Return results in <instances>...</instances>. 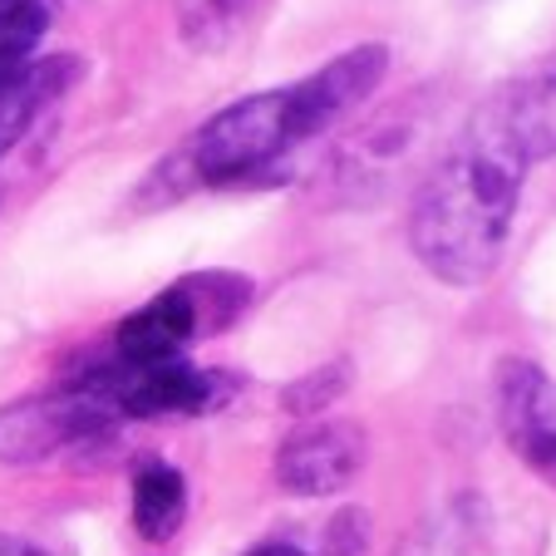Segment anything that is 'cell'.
Returning <instances> with one entry per match:
<instances>
[{"instance_id":"cell-3","label":"cell","mask_w":556,"mask_h":556,"mask_svg":"<svg viewBox=\"0 0 556 556\" xmlns=\"http://www.w3.org/2000/svg\"><path fill=\"white\" fill-rule=\"evenodd\" d=\"M252 276L242 271H192L118 320L114 350L118 359H178L192 340L222 336L252 305Z\"/></svg>"},{"instance_id":"cell-5","label":"cell","mask_w":556,"mask_h":556,"mask_svg":"<svg viewBox=\"0 0 556 556\" xmlns=\"http://www.w3.org/2000/svg\"><path fill=\"white\" fill-rule=\"evenodd\" d=\"M109 424H118L114 414L89 389L64 379L60 389L25 394V400L0 409V463H15V468L21 463H45L54 453L74 448V443L99 439Z\"/></svg>"},{"instance_id":"cell-2","label":"cell","mask_w":556,"mask_h":556,"mask_svg":"<svg viewBox=\"0 0 556 556\" xmlns=\"http://www.w3.org/2000/svg\"><path fill=\"white\" fill-rule=\"evenodd\" d=\"M536 153L488 94L424 173L409 207V247L448 286H483L497 271Z\"/></svg>"},{"instance_id":"cell-4","label":"cell","mask_w":556,"mask_h":556,"mask_svg":"<svg viewBox=\"0 0 556 556\" xmlns=\"http://www.w3.org/2000/svg\"><path fill=\"white\" fill-rule=\"evenodd\" d=\"M74 384L89 389L114 419H157V414H207L227 400L231 379L217 369L178 359H94L74 375Z\"/></svg>"},{"instance_id":"cell-1","label":"cell","mask_w":556,"mask_h":556,"mask_svg":"<svg viewBox=\"0 0 556 556\" xmlns=\"http://www.w3.org/2000/svg\"><path fill=\"white\" fill-rule=\"evenodd\" d=\"M384 45H355L295 85L237 99L217 109L163 168H153V188L168 182V192L178 198L192 188H242V182L271 178L305 143H315L345 114H355L384 85Z\"/></svg>"},{"instance_id":"cell-8","label":"cell","mask_w":556,"mask_h":556,"mask_svg":"<svg viewBox=\"0 0 556 556\" xmlns=\"http://www.w3.org/2000/svg\"><path fill=\"white\" fill-rule=\"evenodd\" d=\"M79 74H85L79 54H45V60H35L25 74L0 79V157L30 134L35 118H40Z\"/></svg>"},{"instance_id":"cell-6","label":"cell","mask_w":556,"mask_h":556,"mask_svg":"<svg viewBox=\"0 0 556 556\" xmlns=\"http://www.w3.org/2000/svg\"><path fill=\"white\" fill-rule=\"evenodd\" d=\"M369 439L350 419H315L276 448V483L291 497H330L365 472Z\"/></svg>"},{"instance_id":"cell-9","label":"cell","mask_w":556,"mask_h":556,"mask_svg":"<svg viewBox=\"0 0 556 556\" xmlns=\"http://www.w3.org/2000/svg\"><path fill=\"white\" fill-rule=\"evenodd\" d=\"M188 517V483L173 463H143L134 472V527L143 542H168Z\"/></svg>"},{"instance_id":"cell-7","label":"cell","mask_w":556,"mask_h":556,"mask_svg":"<svg viewBox=\"0 0 556 556\" xmlns=\"http://www.w3.org/2000/svg\"><path fill=\"white\" fill-rule=\"evenodd\" d=\"M497 424L507 448L556 488V379L532 359H507L497 375Z\"/></svg>"},{"instance_id":"cell-11","label":"cell","mask_w":556,"mask_h":556,"mask_svg":"<svg viewBox=\"0 0 556 556\" xmlns=\"http://www.w3.org/2000/svg\"><path fill=\"white\" fill-rule=\"evenodd\" d=\"M345 384H350V365H345V359L320 365L315 375L295 379V384L286 389V409H291V414H320V409H330V404L345 394Z\"/></svg>"},{"instance_id":"cell-14","label":"cell","mask_w":556,"mask_h":556,"mask_svg":"<svg viewBox=\"0 0 556 556\" xmlns=\"http://www.w3.org/2000/svg\"><path fill=\"white\" fill-rule=\"evenodd\" d=\"M247 556H305L301 546H291V542H266V546H256V552H247Z\"/></svg>"},{"instance_id":"cell-13","label":"cell","mask_w":556,"mask_h":556,"mask_svg":"<svg viewBox=\"0 0 556 556\" xmlns=\"http://www.w3.org/2000/svg\"><path fill=\"white\" fill-rule=\"evenodd\" d=\"M0 556H50V552H40V546H35V542H25V536L0 532Z\"/></svg>"},{"instance_id":"cell-12","label":"cell","mask_w":556,"mask_h":556,"mask_svg":"<svg viewBox=\"0 0 556 556\" xmlns=\"http://www.w3.org/2000/svg\"><path fill=\"white\" fill-rule=\"evenodd\" d=\"M369 552V517L359 507H345L326 527V556H365Z\"/></svg>"},{"instance_id":"cell-10","label":"cell","mask_w":556,"mask_h":556,"mask_svg":"<svg viewBox=\"0 0 556 556\" xmlns=\"http://www.w3.org/2000/svg\"><path fill=\"white\" fill-rule=\"evenodd\" d=\"M54 0H0V79L25 74L35 60H45L40 45L50 35Z\"/></svg>"}]
</instances>
